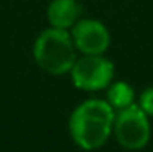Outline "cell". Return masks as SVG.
<instances>
[{
  "label": "cell",
  "mask_w": 153,
  "mask_h": 152,
  "mask_svg": "<svg viewBox=\"0 0 153 152\" xmlns=\"http://www.w3.org/2000/svg\"><path fill=\"white\" fill-rule=\"evenodd\" d=\"M116 110L101 98L85 100L74 108L68 118L72 141L83 151H98L112 134Z\"/></svg>",
  "instance_id": "1"
},
{
  "label": "cell",
  "mask_w": 153,
  "mask_h": 152,
  "mask_svg": "<svg viewBox=\"0 0 153 152\" xmlns=\"http://www.w3.org/2000/svg\"><path fill=\"white\" fill-rule=\"evenodd\" d=\"M34 62L49 75L68 74L76 61V48L67 30L49 26L38 34L33 44Z\"/></svg>",
  "instance_id": "2"
},
{
  "label": "cell",
  "mask_w": 153,
  "mask_h": 152,
  "mask_svg": "<svg viewBox=\"0 0 153 152\" xmlns=\"http://www.w3.org/2000/svg\"><path fill=\"white\" fill-rule=\"evenodd\" d=\"M112 134L116 136L119 146L126 151H142L150 142L152 134L148 115L137 103L117 110Z\"/></svg>",
  "instance_id": "3"
},
{
  "label": "cell",
  "mask_w": 153,
  "mask_h": 152,
  "mask_svg": "<svg viewBox=\"0 0 153 152\" xmlns=\"http://www.w3.org/2000/svg\"><path fill=\"white\" fill-rule=\"evenodd\" d=\"M74 87L85 92H100L114 80V64L103 54H83L70 69Z\"/></svg>",
  "instance_id": "4"
},
{
  "label": "cell",
  "mask_w": 153,
  "mask_h": 152,
  "mask_svg": "<svg viewBox=\"0 0 153 152\" xmlns=\"http://www.w3.org/2000/svg\"><path fill=\"white\" fill-rule=\"evenodd\" d=\"M76 51L82 54H104L111 43L106 25L93 18H80L70 28Z\"/></svg>",
  "instance_id": "5"
},
{
  "label": "cell",
  "mask_w": 153,
  "mask_h": 152,
  "mask_svg": "<svg viewBox=\"0 0 153 152\" xmlns=\"http://www.w3.org/2000/svg\"><path fill=\"white\" fill-rule=\"evenodd\" d=\"M46 16L51 26L70 30L82 16V7L76 0H51Z\"/></svg>",
  "instance_id": "6"
},
{
  "label": "cell",
  "mask_w": 153,
  "mask_h": 152,
  "mask_svg": "<svg viewBox=\"0 0 153 152\" xmlns=\"http://www.w3.org/2000/svg\"><path fill=\"white\" fill-rule=\"evenodd\" d=\"M135 100V92H134L132 85H129L124 80H112L108 85L106 92V101L114 108L116 111L122 110V108L129 106Z\"/></svg>",
  "instance_id": "7"
},
{
  "label": "cell",
  "mask_w": 153,
  "mask_h": 152,
  "mask_svg": "<svg viewBox=\"0 0 153 152\" xmlns=\"http://www.w3.org/2000/svg\"><path fill=\"white\" fill-rule=\"evenodd\" d=\"M137 105L148 115V116H153V87H147V88L140 93Z\"/></svg>",
  "instance_id": "8"
}]
</instances>
